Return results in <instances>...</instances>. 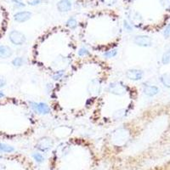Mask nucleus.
Masks as SVG:
<instances>
[{
  "mask_svg": "<svg viewBox=\"0 0 170 170\" xmlns=\"http://www.w3.org/2000/svg\"><path fill=\"white\" fill-rule=\"evenodd\" d=\"M161 3L165 8L170 7V0H161Z\"/></svg>",
  "mask_w": 170,
  "mask_h": 170,
  "instance_id": "nucleus-27",
  "label": "nucleus"
},
{
  "mask_svg": "<svg viewBox=\"0 0 170 170\" xmlns=\"http://www.w3.org/2000/svg\"><path fill=\"white\" fill-rule=\"evenodd\" d=\"M67 25L71 29H75L78 26V21L74 17H71L67 21Z\"/></svg>",
  "mask_w": 170,
  "mask_h": 170,
  "instance_id": "nucleus-15",
  "label": "nucleus"
},
{
  "mask_svg": "<svg viewBox=\"0 0 170 170\" xmlns=\"http://www.w3.org/2000/svg\"><path fill=\"white\" fill-rule=\"evenodd\" d=\"M89 51L85 48H81L78 51V55L79 56H85V55H89Z\"/></svg>",
  "mask_w": 170,
  "mask_h": 170,
  "instance_id": "nucleus-21",
  "label": "nucleus"
},
{
  "mask_svg": "<svg viewBox=\"0 0 170 170\" xmlns=\"http://www.w3.org/2000/svg\"><path fill=\"white\" fill-rule=\"evenodd\" d=\"M117 54V50H111L106 51V53L104 54V56L106 57V58H112V57L116 56Z\"/></svg>",
  "mask_w": 170,
  "mask_h": 170,
  "instance_id": "nucleus-20",
  "label": "nucleus"
},
{
  "mask_svg": "<svg viewBox=\"0 0 170 170\" xmlns=\"http://www.w3.org/2000/svg\"><path fill=\"white\" fill-rule=\"evenodd\" d=\"M123 25H124V28L127 30V32H131L132 30H133V27H132V26L127 22V21H123Z\"/></svg>",
  "mask_w": 170,
  "mask_h": 170,
  "instance_id": "nucleus-24",
  "label": "nucleus"
},
{
  "mask_svg": "<svg viewBox=\"0 0 170 170\" xmlns=\"http://www.w3.org/2000/svg\"><path fill=\"white\" fill-rule=\"evenodd\" d=\"M124 111H125V110H123V109H121V110L115 111V113L113 115L114 118H116V119H121V118H123L125 116V112Z\"/></svg>",
  "mask_w": 170,
  "mask_h": 170,
  "instance_id": "nucleus-19",
  "label": "nucleus"
},
{
  "mask_svg": "<svg viewBox=\"0 0 170 170\" xmlns=\"http://www.w3.org/2000/svg\"><path fill=\"white\" fill-rule=\"evenodd\" d=\"M31 17H32V13L29 12V11L17 12L14 15V21H18V22H25V21H27Z\"/></svg>",
  "mask_w": 170,
  "mask_h": 170,
  "instance_id": "nucleus-9",
  "label": "nucleus"
},
{
  "mask_svg": "<svg viewBox=\"0 0 170 170\" xmlns=\"http://www.w3.org/2000/svg\"><path fill=\"white\" fill-rule=\"evenodd\" d=\"M143 71L138 69H130L126 72V76L128 79L133 81H139L143 78Z\"/></svg>",
  "mask_w": 170,
  "mask_h": 170,
  "instance_id": "nucleus-8",
  "label": "nucleus"
},
{
  "mask_svg": "<svg viewBox=\"0 0 170 170\" xmlns=\"http://www.w3.org/2000/svg\"><path fill=\"white\" fill-rule=\"evenodd\" d=\"M5 84H6V79L4 76L0 75V89L3 88Z\"/></svg>",
  "mask_w": 170,
  "mask_h": 170,
  "instance_id": "nucleus-25",
  "label": "nucleus"
},
{
  "mask_svg": "<svg viewBox=\"0 0 170 170\" xmlns=\"http://www.w3.org/2000/svg\"><path fill=\"white\" fill-rule=\"evenodd\" d=\"M4 97V94L2 91H0V98H3Z\"/></svg>",
  "mask_w": 170,
  "mask_h": 170,
  "instance_id": "nucleus-30",
  "label": "nucleus"
},
{
  "mask_svg": "<svg viewBox=\"0 0 170 170\" xmlns=\"http://www.w3.org/2000/svg\"><path fill=\"white\" fill-rule=\"evenodd\" d=\"M10 40L15 45H22L26 42V36L19 31H12L10 33Z\"/></svg>",
  "mask_w": 170,
  "mask_h": 170,
  "instance_id": "nucleus-1",
  "label": "nucleus"
},
{
  "mask_svg": "<svg viewBox=\"0 0 170 170\" xmlns=\"http://www.w3.org/2000/svg\"><path fill=\"white\" fill-rule=\"evenodd\" d=\"M57 9L60 12H67V11L71 10V1L70 0H60L57 4Z\"/></svg>",
  "mask_w": 170,
  "mask_h": 170,
  "instance_id": "nucleus-10",
  "label": "nucleus"
},
{
  "mask_svg": "<svg viewBox=\"0 0 170 170\" xmlns=\"http://www.w3.org/2000/svg\"><path fill=\"white\" fill-rule=\"evenodd\" d=\"M14 151V148L13 146H11L4 143H0V152L4 153H11Z\"/></svg>",
  "mask_w": 170,
  "mask_h": 170,
  "instance_id": "nucleus-13",
  "label": "nucleus"
},
{
  "mask_svg": "<svg viewBox=\"0 0 170 170\" xmlns=\"http://www.w3.org/2000/svg\"><path fill=\"white\" fill-rule=\"evenodd\" d=\"M127 138H128V131L125 128H119L114 132L112 135V140L117 143L126 141Z\"/></svg>",
  "mask_w": 170,
  "mask_h": 170,
  "instance_id": "nucleus-4",
  "label": "nucleus"
},
{
  "mask_svg": "<svg viewBox=\"0 0 170 170\" xmlns=\"http://www.w3.org/2000/svg\"><path fill=\"white\" fill-rule=\"evenodd\" d=\"M54 145V141L49 137H43L40 139L37 144V148L42 151V152H47L49 151Z\"/></svg>",
  "mask_w": 170,
  "mask_h": 170,
  "instance_id": "nucleus-5",
  "label": "nucleus"
},
{
  "mask_svg": "<svg viewBox=\"0 0 170 170\" xmlns=\"http://www.w3.org/2000/svg\"><path fill=\"white\" fill-rule=\"evenodd\" d=\"M12 50L7 45H2L0 46V58L7 59L12 55Z\"/></svg>",
  "mask_w": 170,
  "mask_h": 170,
  "instance_id": "nucleus-11",
  "label": "nucleus"
},
{
  "mask_svg": "<svg viewBox=\"0 0 170 170\" xmlns=\"http://www.w3.org/2000/svg\"><path fill=\"white\" fill-rule=\"evenodd\" d=\"M161 82L167 88H170V74H163L161 76Z\"/></svg>",
  "mask_w": 170,
  "mask_h": 170,
  "instance_id": "nucleus-14",
  "label": "nucleus"
},
{
  "mask_svg": "<svg viewBox=\"0 0 170 170\" xmlns=\"http://www.w3.org/2000/svg\"><path fill=\"white\" fill-rule=\"evenodd\" d=\"M116 2V0H105V3L108 4H112Z\"/></svg>",
  "mask_w": 170,
  "mask_h": 170,
  "instance_id": "nucleus-29",
  "label": "nucleus"
},
{
  "mask_svg": "<svg viewBox=\"0 0 170 170\" xmlns=\"http://www.w3.org/2000/svg\"><path fill=\"white\" fill-rule=\"evenodd\" d=\"M12 64L14 65L15 67H20L24 64V59L22 57H16L12 60Z\"/></svg>",
  "mask_w": 170,
  "mask_h": 170,
  "instance_id": "nucleus-16",
  "label": "nucleus"
},
{
  "mask_svg": "<svg viewBox=\"0 0 170 170\" xmlns=\"http://www.w3.org/2000/svg\"><path fill=\"white\" fill-rule=\"evenodd\" d=\"M32 157L34 158L37 163H42L43 161H44V157L42 156L41 153H33L32 154Z\"/></svg>",
  "mask_w": 170,
  "mask_h": 170,
  "instance_id": "nucleus-18",
  "label": "nucleus"
},
{
  "mask_svg": "<svg viewBox=\"0 0 170 170\" xmlns=\"http://www.w3.org/2000/svg\"><path fill=\"white\" fill-rule=\"evenodd\" d=\"M162 62L164 65L170 63V50H168L163 54V58H162Z\"/></svg>",
  "mask_w": 170,
  "mask_h": 170,
  "instance_id": "nucleus-17",
  "label": "nucleus"
},
{
  "mask_svg": "<svg viewBox=\"0 0 170 170\" xmlns=\"http://www.w3.org/2000/svg\"><path fill=\"white\" fill-rule=\"evenodd\" d=\"M163 35H164V37H165L166 38H169L170 37V23L166 26V28H165L164 32H163Z\"/></svg>",
  "mask_w": 170,
  "mask_h": 170,
  "instance_id": "nucleus-23",
  "label": "nucleus"
},
{
  "mask_svg": "<svg viewBox=\"0 0 170 170\" xmlns=\"http://www.w3.org/2000/svg\"><path fill=\"white\" fill-rule=\"evenodd\" d=\"M31 107L35 112L38 114L45 115V114H49L50 112V106L43 102H32L31 103Z\"/></svg>",
  "mask_w": 170,
  "mask_h": 170,
  "instance_id": "nucleus-2",
  "label": "nucleus"
},
{
  "mask_svg": "<svg viewBox=\"0 0 170 170\" xmlns=\"http://www.w3.org/2000/svg\"><path fill=\"white\" fill-rule=\"evenodd\" d=\"M158 92H159V89L156 86L149 85V86H145V89H144V93L147 96L156 95L158 94Z\"/></svg>",
  "mask_w": 170,
  "mask_h": 170,
  "instance_id": "nucleus-12",
  "label": "nucleus"
},
{
  "mask_svg": "<svg viewBox=\"0 0 170 170\" xmlns=\"http://www.w3.org/2000/svg\"><path fill=\"white\" fill-rule=\"evenodd\" d=\"M108 90L115 95H123L127 92L126 88L119 83H111L108 87Z\"/></svg>",
  "mask_w": 170,
  "mask_h": 170,
  "instance_id": "nucleus-3",
  "label": "nucleus"
},
{
  "mask_svg": "<svg viewBox=\"0 0 170 170\" xmlns=\"http://www.w3.org/2000/svg\"><path fill=\"white\" fill-rule=\"evenodd\" d=\"M134 42L135 44H137L138 46L141 47H150L152 44V38L145 35H140L136 36L134 39Z\"/></svg>",
  "mask_w": 170,
  "mask_h": 170,
  "instance_id": "nucleus-6",
  "label": "nucleus"
},
{
  "mask_svg": "<svg viewBox=\"0 0 170 170\" xmlns=\"http://www.w3.org/2000/svg\"><path fill=\"white\" fill-rule=\"evenodd\" d=\"M42 2V0H32L29 2V4L30 5H32V6H35V5H38V4H40Z\"/></svg>",
  "mask_w": 170,
  "mask_h": 170,
  "instance_id": "nucleus-26",
  "label": "nucleus"
},
{
  "mask_svg": "<svg viewBox=\"0 0 170 170\" xmlns=\"http://www.w3.org/2000/svg\"><path fill=\"white\" fill-rule=\"evenodd\" d=\"M64 75V71H57L55 74H54L53 78L54 80H59L60 78H62V76Z\"/></svg>",
  "mask_w": 170,
  "mask_h": 170,
  "instance_id": "nucleus-22",
  "label": "nucleus"
},
{
  "mask_svg": "<svg viewBox=\"0 0 170 170\" xmlns=\"http://www.w3.org/2000/svg\"><path fill=\"white\" fill-rule=\"evenodd\" d=\"M100 90H101V85L99 80L97 79L91 81V83L88 86V91L93 95H98L100 93Z\"/></svg>",
  "mask_w": 170,
  "mask_h": 170,
  "instance_id": "nucleus-7",
  "label": "nucleus"
},
{
  "mask_svg": "<svg viewBox=\"0 0 170 170\" xmlns=\"http://www.w3.org/2000/svg\"><path fill=\"white\" fill-rule=\"evenodd\" d=\"M13 2L17 5L18 7H24L25 6V4L22 3V0H13Z\"/></svg>",
  "mask_w": 170,
  "mask_h": 170,
  "instance_id": "nucleus-28",
  "label": "nucleus"
}]
</instances>
